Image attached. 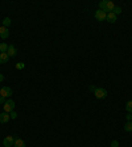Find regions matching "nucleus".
Segmentation results:
<instances>
[{"label": "nucleus", "instance_id": "nucleus-12", "mask_svg": "<svg viewBox=\"0 0 132 147\" xmlns=\"http://www.w3.org/2000/svg\"><path fill=\"white\" fill-rule=\"evenodd\" d=\"M8 59H10L8 54H7V53H0V64L7 63V62H8Z\"/></svg>", "mask_w": 132, "mask_h": 147}, {"label": "nucleus", "instance_id": "nucleus-8", "mask_svg": "<svg viewBox=\"0 0 132 147\" xmlns=\"http://www.w3.org/2000/svg\"><path fill=\"white\" fill-rule=\"evenodd\" d=\"M7 54H8V56H16L17 55V50H16V47L13 46V45H10L8 46V50H7Z\"/></svg>", "mask_w": 132, "mask_h": 147}, {"label": "nucleus", "instance_id": "nucleus-9", "mask_svg": "<svg viewBox=\"0 0 132 147\" xmlns=\"http://www.w3.org/2000/svg\"><path fill=\"white\" fill-rule=\"evenodd\" d=\"M10 119H11L10 113H5V112L0 113V122H1V124H5V122H8Z\"/></svg>", "mask_w": 132, "mask_h": 147}, {"label": "nucleus", "instance_id": "nucleus-16", "mask_svg": "<svg viewBox=\"0 0 132 147\" xmlns=\"http://www.w3.org/2000/svg\"><path fill=\"white\" fill-rule=\"evenodd\" d=\"M126 109H127V112L128 113H132V100L128 101V103L126 104Z\"/></svg>", "mask_w": 132, "mask_h": 147}, {"label": "nucleus", "instance_id": "nucleus-1", "mask_svg": "<svg viewBox=\"0 0 132 147\" xmlns=\"http://www.w3.org/2000/svg\"><path fill=\"white\" fill-rule=\"evenodd\" d=\"M114 8H115V4H114L111 0H102L101 3H99V9L104 11L106 13L112 12Z\"/></svg>", "mask_w": 132, "mask_h": 147}, {"label": "nucleus", "instance_id": "nucleus-13", "mask_svg": "<svg viewBox=\"0 0 132 147\" xmlns=\"http://www.w3.org/2000/svg\"><path fill=\"white\" fill-rule=\"evenodd\" d=\"M8 46H10V45H7V44H4V42H1V44H0V53H7Z\"/></svg>", "mask_w": 132, "mask_h": 147}, {"label": "nucleus", "instance_id": "nucleus-6", "mask_svg": "<svg viewBox=\"0 0 132 147\" xmlns=\"http://www.w3.org/2000/svg\"><path fill=\"white\" fill-rule=\"evenodd\" d=\"M0 96L3 97H11L12 96V89L10 87H3L0 89Z\"/></svg>", "mask_w": 132, "mask_h": 147}, {"label": "nucleus", "instance_id": "nucleus-7", "mask_svg": "<svg viewBox=\"0 0 132 147\" xmlns=\"http://www.w3.org/2000/svg\"><path fill=\"white\" fill-rule=\"evenodd\" d=\"M0 37L3 38V40H7V38L10 37V30H8V28H5V26H0Z\"/></svg>", "mask_w": 132, "mask_h": 147}, {"label": "nucleus", "instance_id": "nucleus-5", "mask_svg": "<svg viewBox=\"0 0 132 147\" xmlns=\"http://www.w3.org/2000/svg\"><path fill=\"white\" fill-rule=\"evenodd\" d=\"M106 17H107V13L104 12V11L98 9L97 12H95V19H97L98 21H104V20H106Z\"/></svg>", "mask_w": 132, "mask_h": 147}, {"label": "nucleus", "instance_id": "nucleus-20", "mask_svg": "<svg viewBox=\"0 0 132 147\" xmlns=\"http://www.w3.org/2000/svg\"><path fill=\"white\" fill-rule=\"evenodd\" d=\"M110 147H119V142H118V141H112V142H111V146Z\"/></svg>", "mask_w": 132, "mask_h": 147}, {"label": "nucleus", "instance_id": "nucleus-17", "mask_svg": "<svg viewBox=\"0 0 132 147\" xmlns=\"http://www.w3.org/2000/svg\"><path fill=\"white\" fill-rule=\"evenodd\" d=\"M112 13H115V15H120V13H122V8H120V7H115V8H114V11H112Z\"/></svg>", "mask_w": 132, "mask_h": 147}, {"label": "nucleus", "instance_id": "nucleus-10", "mask_svg": "<svg viewBox=\"0 0 132 147\" xmlns=\"http://www.w3.org/2000/svg\"><path fill=\"white\" fill-rule=\"evenodd\" d=\"M13 147H25V143H24V141H22L21 138H17V135H16L15 143H13Z\"/></svg>", "mask_w": 132, "mask_h": 147}, {"label": "nucleus", "instance_id": "nucleus-23", "mask_svg": "<svg viewBox=\"0 0 132 147\" xmlns=\"http://www.w3.org/2000/svg\"><path fill=\"white\" fill-rule=\"evenodd\" d=\"M4 80V76H3V74H0V83Z\"/></svg>", "mask_w": 132, "mask_h": 147}, {"label": "nucleus", "instance_id": "nucleus-3", "mask_svg": "<svg viewBox=\"0 0 132 147\" xmlns=\"http://www.w3.org/2000/svg\"><path fill=\"white\" fill-rule=\"evenodd\" d=\"M15 138L16 135H8L3 139V146L4 147H12L13 143H15Z\"/></svg>", "mask_w": 132, "mask_h": 147}, {"label": "nucleus", "instance_id": "nucleus-21", "mask_svg": "<svg viewBox=\"0 0 132 147\" xmlns=\"http://www.w3.org/2000/svg\"><path fill=\"white\" fill-rule=\"evenodd\" d=\"M126 118H127V121H132V113H127Z\"/></svg>", "mask_w": 132, "mask_h": 147}, {"label": "nucleus", "instance_id": "nucleus-11", "mask_svg": "<svg viewBox=\"0 0 132 147\" xmlns=\"http://www.w3.org/2000/svg\"><path fill=\"white\" fill-rule=\"evenodd\" d=\"M116 17L118 16L115 15V13H112V12H110V13H107V17H106V20L108 22H111V24H114V22L116 21Z\"/></svg>", "mask_w": 132, "mask_h": 147}, {"label": "nucleus", "instance_id": "nucleus-22", "mask_svg": "<svg viewBox=\"0 0 132 147\" xmlns=\"http://www.w3.org/2000/svg\"><path fill=\"white\" fill-rule=\"evenodd\" d=\"M5 97H3V96H0V104H3V105H4V103H5Z\"/></svg>", "mask_w": 132, "mask_h": 147}, {"label": "nucleus", "instance_id": "nucleus-2", "mask_svg": "<svg viewBox=\"0 0 132 147\" xmlns=\"http://www.w3.org/2000/svg\"><path fill=\"white\" fill-rule=\"evenodd\" d=\"M13 109H15V101L11 100V99L10 100H7L3 105V110L5 113H11V112H13Z\"/></svg>", "mask_w": 132, "mask_h": 147}, {"label": "nucleus", "instance_id": "nucleus-24", "mask_svg": "<svg viewBox=\"0 0 132 147\" xmlns=\"http://www.w3.org/2000/svg\"><path fill=\"white\" fill-rule=\"evenodd\" d=\"M95 89H97V88H95L94 85H90V91H95Z\"/></svg>", "mask_w": 132, "mask_h": 147}, {"label": "nucleus", "instance_id": "nucleus-4", "mask_svg": "<svg viewBox=\"0 0 132 147\" xmlns=\"http://www.w3.org/2000/svg\"><path fill=\"white\" fill-rule=\"evenodd\" d=\"M95 93V97L97 99H104V97H107V89H104V88H97L94 91Z\"/></svg>", "mask_w": 132, "mask_h": 147}, {"label": "nucleus", "instance_id": "nucleus-19", "mask_svg": "<svg viewBox=\"0 0 132 147\" xmlns=\"http://www.w3.org/2000/svg\"><path fill=\"white\" fill-rule=\"evenodd\" d=\"M10 116H11V118H12V119H16V118H17V113H16L15 110H13V112H11V113H10Z\"/></svg>", "mask_w": 132, "mask_h": 147}, {"label": "nucleus", "instance_id": "nucleus-18", "mask_svg": "<svg viewBox=\"0 0 132 147\" xmlns=\"http://www.w3.org/2000/svg\"><path fill=\"white\" fill-rule=\"evenodd\" d=\"M24 67H25V64H24L22 62H20V63H17V64H16V68H17V70H22Z\"/></svg>", "mask_w": 132, "mask_h": 147}, {"label": "nucleus", "instance_id": "nucleus-15", "mask_svg": "<svg viewBox=\"0 0 132 147\" xmlns=\"http://www.w3.org/2000/svg\"><path fill=\"white\" fill-rule=\"evenodd\" d=\"M11 25V19L10 17H5V19L3 20V26H5V28H8V26Z\"/></svg>", "mask_w": 132, "mask_h": 147}, {"label": "nucleus", "instance_id": "nucleus-14", "mask_svg": "<svg viewBox=\"0 0 132 147\" xmlns=\"http://www.w3.org/2000/svg\"><path fill=\"white\" fill-rule=\"evenodd\" d=\"M124 130L126 132H132V121H127V124L124 125Z\"/></svg>", "mask_w": 132, "mask_h": 147}]
</instances>
